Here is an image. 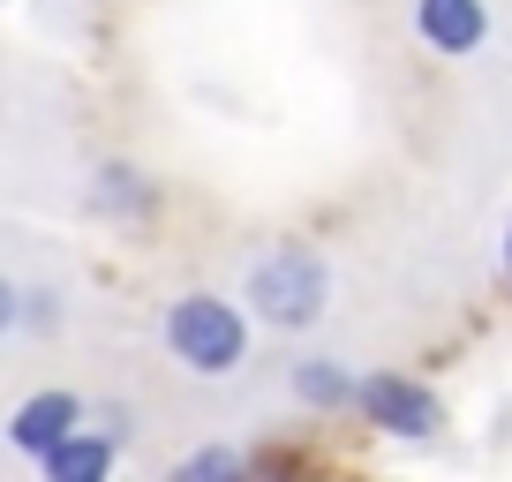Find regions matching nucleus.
<instances>
[{
    "label": "nucleus",
    "instance_id": "1",
    "mask_svg": "<svg viewBox=\"0 0 512 482\" xmlns=\"http://www.w3.org/2000/svg\"><path fill=\"white\" fill-rule=\"evenodd\" d=\"M241 302L272 324V332H309V324H324V309H332V264H324V249H309V241H272V249L249 264V279H241Z\"/></svg>",
    "mask_w": 512,
    "mask_h": 482
},
{
    "label": "nucleus",
    "instance_id": "2",
    "mask_svg": "<svg viewBox=\"0 0 512 482\" xmlns=\"http://www.w3.org/2000/svg\"><path fill=\"white\" fill-rule=\"evenodd\" d=\"M159 339L189 377H234L249 362V317L226 294H181V302H166Z\"/></svg>",
    "mask_w": 512,
    "mask_h": 482
},
{
    "label": "nucleus",
    "instance_id": "3",
    "mask_svg": "<svg viewBox=\"0 0 512 482\" xmlns=\"http://www.w3.org/2000/svg\"><path fill=\"white\" fill-rule=\"evenodd\" d=\"M354 415H362L377 437H400V445H430V437L445 430V407H437V392L422 385V377H407V370L362 377V392H354Z\"/></svg>",
    "mask_w": 512,
    "mask_h": 482
},
{
    "label": "nucleus",
    "instance_id": "4",
    "mask_svg": "<svg viewBox=\"0 0 512 482\" xmlns=\"http://www.w3.org/2000/svg\"><path fill=\"white\" fill-rule=\"evenodd\" d=\"M83 415L91 407L76 400V392H61V385H46V392H31V400L8 415V445L23 452V460H46V452H61L68 437L83 430Z\"/></svg>",
    "mask_w": 512,
    "mask_h": 482
},
{
    "label": "nucleus",
    "instance_id": "5",
    "mask_svg": "<svg viewBox=\"0 0 512 482\" xmlns=\"http://www.w3.org/2000/svg\"><path fill=\"white\" fill-rule=\"evenodd\" d=\"M415 38L445 61H467L490 38V8L482 0H415Z\"/></svg>",
    "mask_w": 512,
    "mask_h": 482
},
{
    "label": "nucleus",
    "instance_id": "6",
    "mask_svg": "<svg viewBox=\"0 0 512 482\" xmlns=\"http://www.w3.org/2000/svg\"><path fill=\"white\" fill-rule=\"evenodd\" d=\"M113 467H121V445H113L106 430H76L61 452L38 460V475L46 482H113Z\"/></svg>",
    "mask_w": 512,
    "mask_h": 482
},
{
    "label": "nucleus",
    "instance_id": "7",
    "mask_svg": "<svg viewBox=\"0 0 512 482\" xmlns=\"http://www.w3.org/2000/svg\"><path fill=\"white\" fill-rule=\"evenodd\" d=\"M354 392H362V377H354L347 362H332V354H309V362H294V400H302L309 415H347Z\"/></svg>",
    "mask_w": 512,
    "mask_h": 482
},
{
    "label": "nucleus",
    "instance_id": "8",
    "mask_svg": "<svg viewBox=\"0 0 512 482\" xmlns=\"http://www.w3.org/2000/svg\"><path fill=\"white\" fill-rule=\"evenodd\" d=\"M91 211H106V219H151V211H159V189H151L136 166H98L91 174Z\"/></svg>",
    "mask_w": 512,
    "mask_h": 482
},
{
    "label": "nucleus",
    "instance_id": "9",
    "mask_svg": "<svg viewBox=\"0 0 512 482\" xmlns=\"http://www.w3.org/2000/svg\"><path fill=\"white\" fill-rule=\"evenodd\" d=\"M166 482H249V452L234 445H196L189 460H174V475Z\"/></svg>",
    "mask_w": 512,
    "mask_h": 482
},
{
    "label": "nucleus",
    "instance_id": "10",
    "mask_svg": "<svg viewBox=\"0 0 512 482\" xmlns=\"http://www.w3.org/2000/svg\"><path fill=\"white\" fill-rule=\"evenodd\" d=\"M23 324H31V332H53V324H61V294L31 287V294H23Z\"/></svg>",
    "mask_w": 512,
    "mask_h": 482
},
{
    "label": "nucleus",
    "instance_id": "11",
    "mask_svg": "<svg viewBox=\"0 0 512 482\" xmlns=\"http://www.w3.org/2000/svg\"><path fill=\"white\" fill-rule=\"evenodd\" d=\"M16 324H23V294H16V287H8V279H0V339L16 332Z\"/></svg>",
    "mask_w": 512,
    "mask_h": 482
},
{
    "label": "nucleus",
    "instance_id": "12",
    "mask_svg": "<svg viewBox=\"0 0 512 482\" xmlns=\"http://www.w3.org/2000/svg\"><path fill=\"white\" fill-rule=\"evenodd\" d=\"M505 279H512V226H505Z\"/></svg>",
    "mask_w": 512,
    "mask_h": 482
}]
</instances>
